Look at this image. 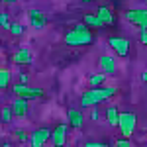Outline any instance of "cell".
<instances>
[{
	"mask_svg": "<svg viewBox=\"0 0 147 147\" xmlns=\"http://www.w3.org/2000/svg\"><path fill=\"white\" fill-rule=\"evenodd\" d=\"M118 88L116 86H98V88H90L80 94V106L82 108H96L98 104L110 100L112 96H116Z\"/></svg>",
	"mask_w": 147,
	"mask_h": 147,
	"instance_id": "obj_1",
	"label": "cell"
},
{
	"mask_svg": "<svg viewBox=\"0 0 147 147\" xmlns=\"http://www.w3.org/2000/svg\"><path fill=\"white\" fill-rule=\"evenodd\" d=\"M63 41H65L69 47L90 45V43H94V34H92L90 28H86L82 22H79V24H75L67 34H65Z\"/></svg>",
	"mask_w": 147,
	"mask_h": 147,
	"instance_id": "obj_2",
	"label": "cell"
},
{
	"mask_svg": "<svg viewBox=\"0 0 147 147\" xmlns=\"http://www.w3.org/2000/svg\"><path fill=\"white\" fill-rule=\"evenodd\" d=\"M136 127H137V116L134 112H120V122H118V129L122 137H131L136 134Z\"/></svg>",
	"mask_w": 147,
	"mask_h": 147,
	"instance_id": "obj_3",
	"label": "cell"
},
{
	"mask_svg": "<svg viewBox=\"0 0 147 147\" xmlns=\"http://www.w3.org/2000/svg\"><path fill=\"white\" fill-rule=\"evenodd\" d=\"M12 92L16 94V98H24V100H35V98H41L45 92L39 86H30V84H14Z\"/></svg>",
	"mask_w": 147,
	"mask_h": 147,
	"instance_id": "obj_4",
	"label": "cell"
},
{
	"mask_svg": "<svg viewBox=\"0 0 147 147\" xmlns=\"http://www.w3.org/2000/svg\"><path fill=\"white\" fill-rule=\"evenodd\" d=\"M125 20L137 28H147V8H129L125 12Z\"/></svg>",
	"mask_w": 147,
	"mask_h": 147,
	"instance_id": "obj_5",
	"label": "cell"
},
{
	"mask_svg": "<svg viewBox=\"0 0 147 147\" xmlns=\"http://www.w3.org/2000/svg\"><path fill=\"white\" fill-rule=\"evenodd\" d=\"M67 136H69V125L67 124H57L51 129V143L53 147H65L67 145Z\"/></svg>",
	"mask_w": 147,
	"mask_h": 147,
	"instance_id": "obj_6",
	"label": "cell"
},
{
	"mask_svg": "<svg viewBox=\"0 0 147 147\" xmlns=\"http://www.w3.org/2000/svg\"><path fill=\"white\" fill-rule=\"evenodd\" d=\"M108 45H110V49H112L118 57H127V53H129V41H127L125 37L112 35V37L108 39Z\"/></svg>",
	"mask_w": 147,
	"mask_h": 147,
	"instance_id": "obj_7",
	"label": "cell"
},
{
	"mask_svg": "<svg viewBox=\"0 0 147 147\" xmlns=\"http://www.w3.org/2000/svg\"><path fill=\"white\" fill-rule=\"evenodd\" d=\"M51 139V129L49 127H37L30 134V147H43Z\"/></svg>",
	"mask_w": 147,
	"mask_h": 147,
	"instance_id": "obj_8",
	"label": "cell"
},
{
	"mask_svg": "<svg viewBox=\"0 0 147 147\" xmlns=\"http://www.w3.org/2000/svg\"><path fill=\"white\" fill-rule=\"evenodd\" d=\"M28 20H30V26L34 30H45V26H47V16L37 8L28 10Z\"/></svg>",
	"mask_w": 147,
	"mask_h": 147,
	"instance_id": "obj_9",
	"label": "cell"
},
{
	"mask_svg": "<svg viewBox=\"0 0 147 147\" xmlns=\"http://www.w3.org/2000/svg\"><path fill=\"white\" fill-rule=\"evenodd\" d=\"M67 122H69V127L73 129H80L82 124H84V114L80 110L79 106H73L67 110Z\"/></svg>",
	"mask_w": 147,
	"mask_h": 147,
	"instance_id": "obj_10",
	"label": "cell"
},
{
	"mask_svg": "<svg viewBox=\"0 0 147 147\" xmlns=\"http://www.w3.org/2000/svg\"><path fill=\"white\" fill-rule=\"evenodd\" d=\"M98 65H100V71L108 77V75H114V73H116V69H118V61H116V57H114V55H102Z\"/></svg>",
	"mask_w": 147,
	"mask_h": 147,
	"instance_id": "obj_11",
	"label": "cell"
},
{
	"mask_svg": "<svg viewBox=\"0 0 147 147\" xmlns=\"http://www.w3.org/2000/svg\"><path fill=\"white\" fill-rule=\"evenodd\" d=\"M12 61H14L16 65H32V63H34V55H32V51H30L28 47H20V49H16Z\"/></svg>",
	"mask_w": 147,
	"mask_h": 147,
	"instance_id": "obj_12",
	"label": "cell"
},
{
	"mask_svg": "<svg viewBox=\"0 0 147 147\" xmlns=\"http://www.w3.org/2000/svg\"><path fill=\"white\" fill-rule=\"evenodd\" d=\"M14 118H24L30 112V100H24V98H14V102L10 104Z\"/></svg>",
	"mask_w": 147,
	"mask_h": 147,
	"instance_id": "obj_13",
	"label": "cell"
},
{
	"mask_svg": "<svg viewBox=\"0 0 147 147\" xmlns=\"http://www.w3.org/2000/svg\"><path fill=\"white\" fill-rule=\"evenodd\" d=\"M96 16H98V20L102 22V26H114L116 24V16H114L110 6H100L96 10Z\"/></svg>",
	"mask_w": 147,
	"mask_h": 147,
	"instance_id": "obj_14",
	"label": "cell"
},
{
	"mask_svg": "<svg viewBox=\"0 0 147 147\" xmlns=\"http://www.w3.org/2000/svg\"><path fill=\"white\" fill-rule=\"evenodd\" d=\"M106 124L112 125V127H116L118 125V122H120V110H118V106L116 104H110V106H106Z\"/></svg>",
	"mask_w": 147,
	"mask_h": 147,
	"instance_id": "obj_15",
	"label": "cell"
},
{
	"mask_svg": "<svg viewBox=\"0 0 147 147\" xmlns=\"http://www.w3.org/2000/svg\"><path fill=\"white\" fill-rule=\"evenodd\" d=\"M12 120H14V112H12V106H2L0 108V122L2 125L6 124H12Z\"/></svg>",
	"mask_w": 147,
	"mask_h": 147,
	"instance_id": "obj_16",
	"label": "cell"
},
{
	"mask_svg": "<svg viewBox=\"0 0 147 147\" xmlns=\"http://www.w3.org/2000/svg\"><path fill=\"white\" fill-rule=\"evenodd\" d=\"M82 24H84L86 28H102V22L98 20V16H96V14H84Z\"/></svg>",
	"mask_w": 147,
	"mask_h": 147,
	"instance_id": "obj_17",
	"label": "cell"
},
{
	"mask_svg": "<svg viewBox=\"0 0 147 147\" xmlns=\"http://www.w3.org/2000/svg\"><path fill=\"white\" fill-rule=\"evenodd\" d=\"M12 82V73L6 67H0V88H8Z\"/></svg>",
	"mask_w": 147,
	"mask_h": 147,
	"instance_id": "obj_18",
	"label": "cell"
},
{
	"mask_svg": "<svg viewBox=\"0 0 147 147\" xmlns=\"http://www.w3.org/2000/svg\"><path fill=\"white\" fill-rule=\"evenodd\" d=\"M104 80H106V75L104 73H94L88 77V82H90V88H98V86H104Z\"/></svg>",
	"mask_w": 147,
	"mask_h": 147,
	"instance_id": "obj_19",
	"label": "cell"
},
{
	"mask_svg": "<svg viewBox=\"0 0 147 147\" xmlns=\"http://www.w3.org/2000/svg\"><path fill=\"white\" fill-rule=\"evenodd\" d=\"M10 26H12L10 14H8V12H0V28L8 32V30H10Z\"/></svg>",
	"mask_w": 147,
	"mask_h": 147,
	"instance_id": "obj_20",
	"label": "cell"
},
{
	"mask_svg": "<svg viewBox=\"0 0 147 147\" xmlns=\"http://www.w3.org/2000/svg\"><path fill=\"white\" fill-rule=\"evenodd\" d=\"M14 37H20V35H24V32H26V28H24L22 24H18V22H12L10 26V30H8Z\"/></svg>",
	"mask_w": 147,
	"mask_h": 147,
	"instance_id": "obj_21",
	"label": "cell"
},
{
	"mask_svg": "<svg viewBox=\"0 0 147 147\" xmlns=\"http://www.w3.org/2000/svg\"><path fill=\"white\" fill-rule=\"evenodd\" d=\"M14 136L20 143H30V134L26 129H14Z\"/></svg>",
	"mask_w": 147,
	"mask_h": 147,
	"instance_id": "obj_22",
	"label": "cell"
},
{
	"mask_svg": "<svg viewBox=\"0 0 147 147\" xmlns=\"http://www.w3.org/2000/svg\"><path fill=\"white\" fill-rule=\"evenodd\" d=\"M116 147H131V141L125 137H120V139H116Z\"/></svg>",
	"mask_w": 147,
	"mask_h": 147,
	"instance_id": "obj_23",
	"label": "cell"
},
{
	"mask_svg": "<svg viewBox=\"0 0 147 147\" xmlns=\"http://www.w3.org/2000/svg\"><path fill=\"white\" fill-rule=\"evenodd\" d=\"M139 41L147 45V28H139Z\"/></svg>",
	"mask_w": 147,
	"mask_h": 147,
	"instance_id": "obj_24",
	"label": "cell"
},
{
	"mask_svg": "<svg viewBox=\"0 0 147 147\" xmlns=\"http://www.w3.org/2000/svg\"><path fill=\"white\" fill-rule=\"evenodd\" d=\"M98 118H100V110H98V108H92V112H90V120H92V122H96Z\"/></svg>",
	"mask_w": 147,
	"mask_h": 147,
	"instance_id": "obj_25",
	"label": "cell"
},
{
	"mask_svg": "<svg viewBox=\"0 0 147 147\" xmlns=\"http://www.w3.org/2000/svg\"><path fill=\"white\" fill-rule=\"evenodd\" d=\"M18 79H20V84H28V75H24V73H22Z\"/></svg>",
	"mask_w": 147,
	"mask_h": 147,
	"instance_id": "obj_26",
	"label": "cell"
},
{
	"mask_svg": "<svg viewBox=\"0 0 147 147\" xmlns=\"http://www.w3.org/2000/svg\"><path fill=\"white\" fill-rule=\"evenodd\" d=\"M2 2H4V4H16L18 0H2Z\"/></svg>",
	"mask_w": 147,
	"mask_h": 147,
	"instance_id": "obj_27",
	"label": "cell"
},
{
	"mask_svg": "<svg viewBox=\"0 0 147 147\" xmlns=\"http://www.w3.org/2000/svg\"><path fill=\"white\" fill-rule=\"evenodd\" d=\"M141 80H143V82H147V71L143 73V75H141Z\"/></svg>",
	"mask_w": 147,
	"mask_h": 147,
	"instance_id": "obj_28",
	"label": "cell"
},
{
	"mask_svg": "<svg viewBox=\"0 0 147 147\" xmlns=\"http://www.w3.org/2000/svg\"><path fill=\"white\" fill-rule=\"evenodd\" d=\"M0 147H12V145H10V143H2Z\"/></svg>",
	"mask_w": 147,
	"mask_h": 147,
	"instance_id": "obj_29",
	"label": "cell"
},
{
	"mask_svg": "<svg viewBox=\"0 0 147 147\" xmlns=\"http://www.w3.org/2000/svg\"><path fill=\"white\" fill-rule=\"evenodd\" d=\"M80 2H92V0H80Z\"/></svg>",
	"mask_w": 147,
	"mask_h": 147,
	"instance_id": "obj_30",
	"label": "cell"
},
{
	"mask_svg": "<svg viewBox=\"0 0 147 147\" xmlns=\"http://www.w3.org/2000/svg\"><path fill=\"white\" fill-rule=\"evenodd\" d=\"M0 108H2V98H0Z\"/></svg>",
	"mask_w": 147,
	"mask_h": 147,
	"instance_id": "obj_31",
	"label": "cell"
},
{
	"mask_svg": "<svg viewBox=\"0 0 147 147\" xmlns=\"http://www.w3.org/2000/svg\"><path fill=\"white\" fill-rule=\"evenodd\" d=\"M0 131H2V122H0Z\"/></svg>",
	"mask_w": 147,
	"mask_h": 147,
	"instance_id": "obj_32",
	"label": "cell"
},
{
	"mask_svg": "<svg viewBox=\"0 0 147 147\" xmlns=\"http://www.w3.org/2000/svg\"><path fill=\"white\" fill-rule=\"evenodd\" d=\"M0 43H2V37H0Z\"/></svg>",
	"mask_w": 147,
	"mask_h": 147,
	"instance_id": "obj_33",
	"label": "cell"
},
{
	"mask_svg": "<svg viewBox=\"0 0 147 147\" xmlns=\"http://www.w3.org/2000/svg\"><path fill=\"white\" fill-rule=\"evenodd\" d=\"M65 147H71V145H65Z\"/></svg>",
	"mask_w": 147,
	"mask_h": 147,
	"instance_id": "obj_34",
	"label": "cell"
},
{
	"mask_svg": "<svg viewBox=\"0 0 147 147\" xmlns=\"http://www.w3.org/2000/svg\"><path fill=\"white\" fill-rule=\"evenodd\" d=\"M145 2H147V0H145Z\"/></svg>",
	"mask_w": 147,
	"mask_h": 147,
	"instance_id": "obj_35",
	"label": "cell"
}]
</instances>
